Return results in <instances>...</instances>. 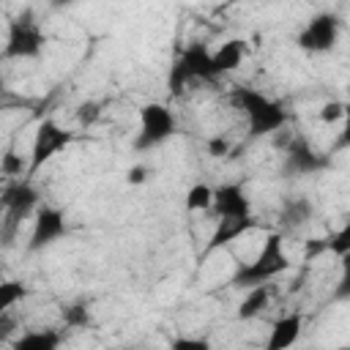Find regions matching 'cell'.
<instances>
[{"mask_svg":"<svg viewBox=\"0 0 350 350\" xmlns=\"http://www.w3.org/2000/svg\"><path fill=\"white\" fill-rule=\"evenodd\" d=\"M290 265V257L284 252V238L282 232H271L260 252L254 254L252 262H246L243 268H238V273L232 276V284L235 287H260V284H271V279H276L279 273H284Z\"/></svg>","mask_w":350,"mask_h":350,"instance_id":"6da1fadb","label":"cell"},{"mask_svg":"<svg viewBox=\"0 0 350 350\" xmlns=\"http://www.w3.org/2000/svg\"><path fill=\"white\" fill-rule=\"evenodd\" d=\"M232 98H235L238 109L246 115L252 137L273 134L287 123V112L282 109V104H276L273 98H268L265 93H260L254 88H235Z\"/></svg>","mask_w":350,"mask_h":350,"instance_id":"7a4b0ae2","label":"cell"},{"mask_svg":"<svg viewBox=\"0 0 350 350\" xmlns=\"http://www.w3.org/2000/svg\"><path fill=\"white\" fill-rule=\"evenodd\" d=\"M219 71L213 66V52H208L205 44H191L186 46L170 71V88L172 90H183V85L194 82V79H216Z\"/></svg>","mask_w":350,"mask_h":350,"instance_id":"3957f363","label":"cell"},{"mask_svg":"<svg viewBox=\"0 0 350 350\" xmlns=\"http://www.w3.org/2000/svg\"><path fill=\"white\" fill-rule=\"evenodd\" d=\"M172 134H175V115H172L170 107H164V104H145L139 109V131H137V139H134L137 150L161 145Z\"/></svg>","mask_w":350,"mask_h":350,"instance_id":"277c9868","label":"cell"},{"mask_svg":"<svg viewBox=\"0 0 350 350\" xmlns=\"http://www.w3.org/2000/svg\"><path fill=\"white\" fill-rule=\"evenodd\" d=\"M44 44H46L44 30L33 19H19V22L8 25L3 55L5 57H36V55H41Z\"/></svg>","mask_w":350,"mask_h":350,"instance_id":"5b68a950","label":"cell"},{"mask_svg":"<svg viewBox=\"0 0 350 350\" xmlns=\"http://www.w3.org/2000/svg\"><path fill=\"white\" fill-rule=\"evenodd\" d=\"M68 142H71V131H66L55 120H44L33 137V145H30V172H36L49 159H55Z\"/></svg>","mask_w":350,"mask_h":350,"instance_id":"8992f818","label":"cell"},{"mask_svg":"<svg viewBox=\"0 0 350 350\" xmlns=\"http://www.w3.org/2000/svg\"><path fill=\"white\" fill-rule=\"evenodd\" d=\"M339 38V19L334 14H320L306 22L298 33V46L306 52H328Z\"/></svg>","mask_w":350,"mask_h":350,"instance_id":"52a82bcc","label":"cell"},{"mask_svg":"<svg viewBox=\"0 0 350 350\" xmlns=\"http://www.w3.org/2000/svg\"><path fill=\"white\" fill-rule=\"evenodd\" d=\"M213 216L216 219H252V202L238 183H224L213 189Z\"/></svg>","mask_w":350,"mask_h":350,"instance_id":"ba28073f","label":"cell"},{"mask_svg":"<svg viewBox=\"0 0 350 350\" xmlns=\"http://www.w3.org/2000/svg\"><path fill=\"white\" fill-rule=\"evenodd\" d=\"M66 235V216L60 208H49V205H41L36 211V219H33V232H30V249H41V246H49L55 243L57 238Z\"/></svg>","mask_w":350,"mask_h":350,"instance_id":"9c48e42d","label":"cell"},{"mask_svg":"<svg viewBox=\"0 0 350 350\" xmlns=\"http://www.w3.org/2000/svg\"><path fill=\"white\" fill-rule=\"evenodd\" d=\"M301 328H304V317H301V312L282 314V317L271 325V331H268L265 350H290V347L298 342Z\"/></svg>","mask_w":350,"mask_h":350,"instance_id":"30bf717a","label":"cell"},{"mask_svg":"<svg viewBox=\"0 0 350 350\" xmlns=\"http://www.w3.org/2000/svg\"><path fill=\"white\" fill-rule=\"evenodd\" d=\"M38 202V194L30 183H14L5 189V197H3V205H5V213L8 216H27L30 208H36Z\"/></svg>","mask_w":350,"mask_h":350,"instance_id":"8fae6325","label":"cell"},{"mask_svg":"<svg viewBox=\"0 0 350 350\" xmlns=\"http://www.w3.org/2000/svg\"><path fill=\"white\" fill-rule=\"evenodd\" d=\"M254 224H257L254 216H252V219H219V224H216V230H213V235H211L208 252H213V249H219V246H227V243L235 241L238 235L249 232Z\"/></svg>","mask_w":350,"mask_h":350,"instance_id":"7c38bea8","label":"cell"},{"mask_svg":"<svg viewBox=\"0 0 350 350\" xmlns=\"http://www.w3.org/2000/svg\"><path fill=\"white\" fill-rule=\"evenodd\" d=\"M11 350H60V334L52 328L25 331L11 342Z\"/></svg>","mask_w":350,"mask_h":350,"instance_id":"4fadbf2b","label":"cell"},{"mask_svg":"<svg viewBox=\"0 0 350 350\" xmlns=\"http://www.w3.org/2000/svg\"><path fill=\"white\" fill-rule=\"evenodd\" d=\"M243 57H246V44H243L241 38H232V41H224V44L213 52V66H216V71H219V77H221L224 71L238 68V66L243 63Z\"/></svg>","mask_w":350,"mask_h":350,"instance_id":"5bb4252c","label":"cell"},{"mask_svg":"<svg viewBox=\"0 0 350 350\" xmlns=\"http://www.w3.org/2000/svg\"><path fill=\"white\" fill-rule=\"evenodd\" d=\"M268 301H271V284H260V287L246 290V298H243L241 306H238V317H241V320L257 317V314L268 306Z\"/></svg>","mask_w":350,"mask_h":350,"instance_id":"9a60e30c","label":"cell"},{"mask_svg":"<svg viewBox=\"0 0 350 350\" xmlns=\"http://www.w3.org/2000/svg\"><path fill=\"white\" fill-rule=\"evenodd\" d=\"M186 208L189 211H211L213 208V189L208 183H197L186 191Z\"/></svg>","mask_w":350,"mask_h":350,"instance_id":"2e32d148","label":"cell"},{"mask_svg":"<svg viewBox=\"0 0 350 350\" xmlns=\"http://www.w3.org/2000/svg\"><path fill=\"white\" fill-rule=\"evenodd\" d=\"M309 213H312V205L306 200H293L282 208V224L284 227H298L301 221L309 219Z\"/></svg>","mask_w":350,"mask_h":350,"instance_id":"e0dca14e","label":"cell"},{"mask_svg":"<svg viewBox=\"0 0 350 350\" xmlns=\"http://www.w3.org/2000/svg\"><path fill=\"white\" fill-rule=\"evenodd\" d=\"M22 298H25L22 282H3V284H0V314L11 312V306H14L16 301H22Z\"/></svg>","mask_w":350,"mask_h":350,"instance_id":"ac0fdd59","label":"cell"},{"mask_svg":"<svg viewBox=\"0 0 350 350\" xmlns=\"http://www.w3.org/2000/svg\"><path fill=\"white\" fill-rule=\"evenodd\" d=\"M325 246H328L331 254H336V257H347V254H350V221H347V224H345V227H342Z\"/></svg>","mask_w":350,"mask_h":350,"instance_id":"d6986e66","label":"cell"},{"mask_svg":"<svg viewBox=\"0 0 350 350\" xmlns=\"http://www.w3.org/2000/svg\"><path fill=\"white\" fill-rule=\"evenodd\" d=\"M342 260V268H339V282L334 287V298H350V254L347 257H339Z\"/></svg>","mask_w":350,"mask_h":350,"instance_id":"ffe728a7","label":"cell"},{"mask_svg":"<svg viewBox=\"0 0 350 350\" xmlns=\"http://www.w3.org/2000/svg\"><path fill=\"white\" fill-rule=\"evenodd\" d=\"M317 118L323 120V123H339V120H345V104H339V101H325L320 109H317Z\"/></svg>","mask_w":350,"mask_h":350,"instance_id":"44dd1931","label":"cell"},{"mask_svg":"<svg viewBox=\"0 0 350 350\" xmlns=\"http://www.w3.org/2000/svg\"><path fill=\"white\" fill-rule=\"evenodd\" d=\"M170 350H216V347L202 336H178L170 345Z\"/></svg>","mask_w":350,"mask_h":350,"instance_id":"7402d4cb","label":"cell"},{"mask_svg":"<svg viewBox=\"0 0 350 350\" xmlns=\"http://www.w3.org/2000/svg\"><path fill=\"white\" fill-rule=\"evenodd\" d=\"M290 156H293V161H295L298 170H314V167L320 164V161L314 159V153H312L309 148H304V145H295Z\"/></svg>","mask_w":350,"mask_h":350,"instance_id":"603a6c76","label":"cell"},{"mask_svg":"<svg viewBox=\"0 0 350 350\" xmlns=\"http://www.w3.org/2000/svg\"><path fill=\"white\" fill-rule=\"evenodd\" d=\"M3 172L5 175H22V159L16 153H5L3 156Z\"/></svg>","mask_w":350,"mask_h":350,"instance_id":"cb8c5ba5","label":"cell"},{"mask_svg":"<svg viewBox=\"0 0 350 350\" xmlns=\"http://www.w3.org/2000/svg\"><path fill=\"white\" fill-rule=\"evenodd\" d=\"M336 148H350V98L345 104V120H342V134H339Z\"/></svg>","mask_w":350,"mask_h":350,"instance_id":"d4e9b609","label":"cell"},{"mask_svg":"<svg viewBox=\"0 0 350 350\" xmlns=\"http://www.w3.org/2000/svg\"><path fill=\"white\" fill-rule=\"evenodd\" d=\"M208 153H213V156H227V153H230V142H227L224 137H213V139L208 142Z\"/></svg>","mask_w":350,"mask_h":350,"instance_id":"484cf974","label":"cell"},{"mask_svg":"<svg viewBox=\"0 0 350 350\" xmlns=\"http://www.w3.org/2000/svg\"><path fill=\"white\" fill-rule=\"evenodd\" d=\"M98 104H85V107H79V123H93L96 118H98Z\"/></svg>","mask_w":350,"mask_h":350,"instance_id":"4316f807","label":"cell"},{"mask_svg":"<svg viewBox=\"0 0 350 350\" xmlns=\"http://www.w3.org/2000/svg\"><path fill=\"white\" fill-rule=\"evenodd\" d=\"M145 175H148V170H145L142 164H137V167H131V170L126 172V180H129V183H142Z\"/></svg>","mask_w":350,"mask_h":350,"instance_id":"83f0119b","label":"cell"},{"mask_svg":"<svg viewBox=\"0 0 350 350\" xmlns=\"http://www.w3.org/2000/svg\"><path fill=\"white\" fill-rule=\"evenodd\" d=\"M336 350H350V345H342V347H336Z\"/></svg>","mask_w":350,"mask_h":350,"instance_id":"f1b7e54d","label":"cell"}]
</instances>
